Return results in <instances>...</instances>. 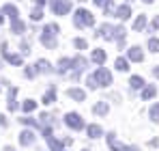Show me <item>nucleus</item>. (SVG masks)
<instances>
[{"mask_svg": "<svg viewBox=\"0 0 159 151\" xmlns=\"http://www.w3.org/2000/svg\"><path fill=\"white\" fill-rule=\"evenodd\" d=\"M11 30L20 35V32H24V30H26V26H24L22 20H13V22H11Z\"/></svg>", "mask_w": 159, "mask_h": 151, "instance_id": "23", "label": "nucleus"}, {"mask_svg": "<svg viewBox=\"0 0 159 151\" xmlns=\"http://www.w3.org/2000/svg\"><path fill=\"white\" fill-rule=\"evenodd\" d=\"M65 123H67V127H71L73 132H78V129L84 127V121H82V117H80L78 112H67L65 114Z\"/></svg>", "mask_w": 159, "mask_h": 151, "instance_id": "4", "label": "nucleus"}, {"mask_svg": "<svg viewBox=\"0 0 159 151\" xmlns=\"http://www.w3.org/2000/svg\"><path fill=\"white\" fill-rule=\"evenodd\" d=\"M56 101V91L50 89V91H45V95H43V104H54Z\"/></svg>", "mask_w": 159, "mask_h": 151, "instance_id": "24", "label": "nucleus"}, {"mask_svg": "<svg viewBox=\"0 0 159 151\" xmlns=\"http://www.w3.org/2000/svg\"><path fill=\"white\" fill-rule=\"evenodd\" d=\"M127 56H129V61H135V63H140V61L144 58V54H142V50H140L138 46H133V48H129V52H127Z\"/></svg>", "mask_w": 159, "mask_h": 151, "instance_id": "9", "label": "nucleus"}, {"mask_svg": "<svg viewBox=\"0 0 159 151\" xmlns=\"http://www.w3.org/2000/svg\"><path fill=\"white\" fill-rule=\"evenodd\" d=\"M84 151H90V149H84Z\"/></svg>", "mask_w": 159, "mask_h": 151, "instance_id": "45", "label": "nucleus"}, {"mask_svg": "<svg viewBox=\"0 0 159 151\" xmlns=\"http://www.w3.org/2000/svg\"><path fill=\"white\" fill-rule=\"evenodd\" d=\"M67 95H69L71 100H75V101H84V100H86V93H84L82 89H69Z\"/></svg>", "mask_w": 159, "mask_h": 151, "instance_id": "10", "label": "nucleus"}, {"mask_svg": "<svg viewBox=\"0 0 159 151\" xmlns=\"http://www.w3.org/2000/svg\"><path fill=\"white\" fill-rule=\"evenodd\" d=\"M93 110H95V114H99V117H106V114H107V110H110V106H107L106 101H97Z\"/></svg>", "mask_w": 159, "mask_h": 151, "instance_id": "14", "label": "nucleus"}, {"mask_svg": "<svg viewBox=\"0 0 159 151\" xmlns=\"http://www.w3.org/2000/svg\"><path fill=\"white\" fill-rule=\"evenodd\" d=\"M2 13H7L11 20H17V9H15V4H4V7H2Z\"/></svg>", "mask_w": 159, "mask_h": 151, "instance_id": "18", "label": "nucleus"}, {"mask_svg": "<svg viewBox=\"0 0 159 151\" xmlns=\"http://www.w3.org/2000/svg\"><path fill=\"white\" fill-rule=\"evenodd\" d=\"M153 28H157V30H159V15L155 17V20H153Z\"/></svg>", "mask_w": 159, "mask_h": 151, "instance_id": "39", "label": "nucleus"}, {"mask_svg": "<svg viewBox=\"0 0 159 151\" xmlns=\"http://www.w3.org/2000/svg\"><path fill=\"white\" fill-rule=\"evenodd\" d=\"M129 15H131L129 4H123V7H118V9H116V17H118V20H127Z\"/></svg>", "mask_w": 159, "mask_h": 151, "instance_id": "15", "label": "nucleus"}, {"mask_svg": "<svg viewBox=\"0 0 159 151\" xmlns=\"http://www.w3.org/2000/svg\"><path fill=\"white\" fill-rule=\"evenodd\" d=\"M71 67L75 69V74L82 71V69L86 67V58H84V56H75V58H71Z\"/></svg>", "mask_w": 159, "mask_h": 151, "instance_id": "12", "label": "nucleus"}, {"mask_svg": "<svg viewBox=\"0 0 159 151\" xmlns=\"http://www.w3.org/2000/svg\"><path fill=\"white\" fill-rule=\"evenodd\" d=\"M86 84H88V89H97V86H99L97 80H95V76H88V78H86Z\"/></svg>", "mask_w": 159, "mask_h": 151, "instance_id": "32", "label": "nucleus"}, {"mask_svg": "<svg viewBox=\"0 0 159 151\" xmlns=\"http://www.w3.org/2000/svg\"><path fill=\"white\" fill-rule=\"evenodd\" d=\"M73 24L78 26V28H86V26L95 24V17H93L90 11H86V9H78L75 15H73Z\"/></svg>", "mask_w": 159, "mask_h": 151, "instance_id": "2", "label": "nucleus"}, {"mask_svg": "<svg viewBox=\"0 0 159 151\" xmlns=\"http://www.w3.org/2000/svg\"><path fill=\"white\" fill-rule=\"evenodd\" d=\"M30 17H32V20L37 22V20H41V17H43V11H41V9H34V11L30 13Z\"/></svg>", "mask_w": 159, "mask_h": 151, "instance_id": "34", "label": "nucleus"}, {"mask_svg": "<svg viewBox=\"0 0 159 151\" xmlns=\"http://www.w3.org/2000/svg\"><path fill=\"white\" fill-rule=\"evenodd\" d=\"M2 56H4L11 65H20V67H22V63H24V58H22L20 54H11V52H7V46H2Z\"/></svg>", "mask_w": 159, "mask_h": 151, "instance_id": "6", "label": "nucleus"}, {"mask_svg": "<svg viewBox=\"0 0 159 151\" xmlns=\"http://www.w3.org/2000/svg\"><path fill=\"white\" fill-rule=\"evenodd\" d=\"M148 114H151V119H153L155 123H159V104H155V106H151Z\"/></svg>", "mask_w": 159, "mask_h": 151, "instance_id": "26", "label": "nucleus"}, {"mask_svg": "<svg viewBox=\"0 0 159 151\" xmlns=\"http://www.w3.org/2000/svg\"><path fill=\"white\" fill-rule=\"evenodd\" d=\"M106 138H107V145H110V149H112V151H120V149H123V145L116 140V134H112V132H110Z\"/></svg>", "mask_w": 159, "mask_h": 151, "instance_id": "11", "label": "nucleus"}, {"mask_svg": "<svg viewBox=\"0 0 159 151\" xmlns=\"http://www.w3.org/2000/svg\"><path fill=\"white\" fill-rule=\"evenodd\" d=\"M34 2H37V4H43V2H45V0H34Z\"/></svg>", "mask_w": 159, "mask_h": 151, "instance_id": "42", "label": "nucleus"}, {"mask_svg": "<svg viewBox=\"0 0 159 151\" xmlns=\"http://www.w3.org/2000/svg\"><path fill=\"white\" fill-rule=\"evenodd\" d=\"M144 2H148V4H151V2H153V0H144Z\"/></svg>", "mask_w": 159, "mask_h": 151, "instance_id": "43", "label": "nucleus"}, {"mask_svg": "<svg viewBox=\"0 0 159 151\" xmlns=\"http://www.w3.org/2000/svg\"><path fill=\"white\" fill-rule=\"evenodd\" d=\"M24 74H26V78H32V76H34V69H32V67H26Z\"/></svg>", "mask_w": 159, "mask_h": 151, "instance_id": "35", "label": "nucleus"}, {"mask_svg": "<svg viewBox=\"0 0 159 151\" xmlns=\"http://www.w3.org/2000/svg\"><path fill=\"white\" fill-rule=\"evenodd\" d=\"M0 24H2V15H0Z\"/></svg>", "mask_w": 159, "mask_h": 151, "instance_id": "44", "label": "nucleus"}, {"mask_svg": "<svg viewBox=\"0 0 159 151\" xmlns=\"http://www.w3.org/2000/svg\"><path fill=\"white\" fill-rule=\"evenodd\" d=\"M155 93H157V89L151 84V86H144L142 89V100H151V97H155Z\"/></svg>", "mask_w": 159, "mask_h": 151, "instance_id": "21", "label": "nucleus"}, {"mask_svg": "<svg viewBox=\"0 0 159 151\" xmlns=\"http://www.w3.org/2000/svg\"><path fill=\"white\" fill-rule=\"evenodd\" d=\"M95 2H97L99 7H106V4H107V2H110V0H95Z\"/></svg>", "mask_w": 159, "mask_h": 151, "instance_id": "38", "label": "nucleus"}, {"mask_svg": "<svg viewBox=\"0 0 159 151\" xmlns=\"http://www.w3.org/2000/svg\"><path fill=\"white\" fill-rule=\"evenodd\" d=\"M50 7H52L54 15H67L71 11V2L69 0H52Z\"/></svg>", "mask_w": 159, "mask_h": 151, "instance_id": "3", "label": "nucleus"}, {"mask_svg": "<svg viewBox=\"0 0 159 151\" xmlns=\"http://www.w3.org/2000/svg\"><path fill=\"white\" fill-rule=\"evenodd\" d=\"M99 35L106 37V39H114V26L112 24H103L101 28H99Z\"/></svg>", "mask_w": 159, "mask_h": 151, "instance_id": "13", "label": "nucleus"}, {"mask_svg": "<svg viewBox=\"0 0 159 151\" xmlns=\"http://www.w3.org/2000/svg\"><path fill=\"white\" fill-rule=\"evenodd\" d=\"M24 125H34L37 127V119H32V117H24V119H20Z\"/></svg>", "mask_w": 159, "mask_h": 151, "instance_id": "33", "label": "nucleus"}, {"mask_svg": "<svg viewBox=\"0 0 159 151\" xmlns=\"http://www.w3.org/2000/svg\"><path fill=\"white\" fill-rule=\"evenodd\" d=\"M86 132H88L90 138H99V136H103V129H101L99 125H88V127H86Z\"/></svg>", "mask_w": 159, "mask_h": 151, "instance_id": "17", "label": "nucleus"}, {"mask_svg": "<svg viewBox=\"0 0 159 151\" xmlns=\"http://www.w3.org/2000/svg\"><path fill=\"white\" fill-rule=\"evenodd\" d=\"M144 26H146V17H144V15H140V17L133 22V30H142Z\"/></svg>", "mask_w": 159, "mask_h": 151, "instance_id": "28", "label": "nucleus"}, {"mask_svg": "<svg viewBox=\"0 0 159 151\" xmlns=\"http://www.w3.org/2000/svg\"><path fill=\"white\" fill-rule=\"evenodd\" d=\"M34 71H37V74H50V71H52V67H50V63H48L45 58H41V61H37Z\"/></svg>", "mask_w": 159, "mask_h": 151, "instance_id": "8", "label": "nucleus"}, {"mask_svg": "<svg viewBox=\"0 0 159 151\" xmlns=\"http://www.w3.org/2000/svg\"><path fill=\"white\" fill-rule=\"evenodd\" d=\"M0 125H2V127H7V125H9V121H7V117H2V114H0Z\"/></svg>", "mask_w": 159, "mask_h": 151, "instance_id": "37", "label": "nucleus"}, {"mask_svg": "<svg viewBox=\"0 0 159 151\" xmlns=\"http://www.w3.org/2000/svg\"><path fill=\"white\" fill-rule=\"evenodd\" d=\"M148 50L157 54V52H159V39H155V37H153V39H148Z\"/></svg>", "mask_w": 159, "mask_h": 151, "instance_id": "30", "label": "nucleus"}, {"mask_svg": "<svg viewBox=\"0 0 159 151\" xmlns=\"http://www.w3.org/2000/svg\"><path fill=\"white\" fill-rule=\"evenodd\" d=\"M17 89H9V110H17V101H15Z\"/></svg>", "mask_w": 159, "mask_h": 151, "instance_id": "22", "label": "nucleus"}, {"mask_svg": "<svg viewBox=\"0 0 159 151\" xmlns=\"http://www.w3.org/2000/svg\"><path fill=\"white\" fill-rule=\"evenodd\" d=\"M120 151H140V149H138V147H123Z\"/></svg>", "mask_w": 159, "mask_h": 151, "instance_id": "40", "label": "nucleus"}, {"mask_svg": "<svg viewBox=\"0 0 159 151\" xmlns=\"http://www.w3.org/2000/svg\"><path fill=\"white\" fill-rule=\"evenodd\" d=\"M32 143H34V132H32V129H24V132H20V145L28 147V145H32Z\"/></svg>", "mask_w": 159, "mask_h": 151, "instance_id": "7", "label": "nucleus"}, {"mask_svg": "<svg viewBox=\"0 0 159 151\" xmlns=\"http://www.w3.org/2000/svg\"><path fill=\"white\" fill-rule=\"evenodd\" d=\"M73 46H75V48H78V50H86V48H88V43H86V41H84V39H73Z\"/></svg>", "mask_w": 159, "mask_h": 151, "instance_id": "31", "label": "nucleus"}, {"mask_svg": "<svg viewBox=\"0 0 159 151\" xmlns=\"http://www.w3.org/2000/svg\"><path fill=\"white\" fill-rule=\"evenodd\" d=\"M48 145H50V149H52V151H62V143H60V140H56V138H50V140H48Z\"/></svg>", "mask_w": 159, "mask_h": 151, "instance_id": "27", "label": "nucleus"}, {"mask_svg": "<svg viewBox=\"0 0 159 151\" xmlns=\"http://www.w3.org/2000/svg\"><path fill=\"white\" fill-rule=\"evenodd\" d=\"M90 58H93L97 65H103V63H106V52H103V50H93Z\"/></svg>", "mask_w": 159, "mask_h": 151, "instance_id": "16", "label": "nucleus"}, {"mask_svg": "<svg viewBox=\"0 0 159 151\" xmlns=\"http://www.w3.org/2000/svg\"><path fill=\"white\" fill-rule=\"evenodd\" d=\"M34 108H37V104H34L32 100H26L24 104H22V110H24V112H32Z\"/></svg>", "mask_w": 159, "mask_h": 151, "instance_id": "29", "label": "nucleus"}, {"mask_svg": "<svg viewBox=\"0 0 159 151\" xmlns=\"http://www.w3.org/2000/svg\"><path fill=\"white\" fill-rule=\"evenodd\" d=\"M153 76H155V78H159V67H155V69H153Z\"/></svg>", "mask_w": 159, "mask_h": 151, "instance_id": "41", "label": "nucleus"}, {"mask_svg": "<svg viewBox=\"0 0 159 151\" xmlns=\"http://www.w3.org/2000/svg\"><path fill=\"white\" fill-rule=\"evenodd\" d=\"M129 86H131V89H135V91H138V89H144V80H142L140 76H131Z\"/></svg>", "mask_w": 159, "mask_h": 151, "instance_id": "19", "label": "nucleus"}, {"mask_svg": "<svg viewBox=\"0 0 159 151\" xmlns=\"http://www.w3.org/2000/svg\"><path fill=\"white\" fill-rule=\"evenodd\" d=\"M95 80H97V84H99V86H107V84H112V74L107 71L106 67H101V69H97Z\"/></svg>", "mask_w": 159, "mask_h": 151, "instance_id": "5", "label": "nucleus"}, {"mask_svg": "<svg viewBox=\"0 0 159 151\" xmlns=\"http://www.w3.org/2000/svg\"><path fill=\"white\" fill-rule=\"evenodd\" d=\"M56 32H58V26L56 24H48L43 28V32H41V43H43L45 48H50V50L56 48Z\"/></svg>", "mask_w": 159, "mask_h": 151, "instance_id": "1", "label": "nucleus"}, {"mask_svg": "<svg viewBox=\"0 0 159 151\" xmlns=\"http://www.w3.org/2000/svg\"><path fill=\"white\" fill-rule=\"evenodd\" d=\"M116 69L118 71H127L129 69V61L127 58H116Z\"/></svg>", "mask_w": 159, "mask_h": 151, "instance_id": "25", "label": "nucleus"}, {"mask_svg": "<svg viewBox=\"0 0 159 151\" xmlns=\"http://www.w3.org/2000/svg\"><path fill=\"white\" fill-rule=\"evenodd\" d=\"M69 67H71V58H60L58 61V74H67Z\"/></svg>", "mask_w": 159, "mask_h": 151, "instance_id": "20", "label": "nucleus"}, {"mask_svg": "<svg viewBox=\"0 0 159 151\" xmlns=\"http://www.w3.org/2000/svg\"><path fill=\"white\" fill-rule=\"evenodd\" d=\"M28 52H30V46L24 41V43H22V54H28Z\"/></svg>", "mask_w": 159, "mask_h": 151, "instance_id": "36", "label": "nucleus"}]
</instances>
